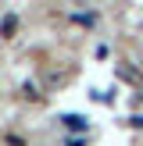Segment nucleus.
Listing matches in <instances>:
<instances>
[{
	"label": "nucleus",
	"instance_id": "obj_1",
	"mask_svg": "<svg viewBox=\"0 0 143 146\" xmlns=\"http://www.w3.org/2000/svg\"><path fill=\"white\" fill-rule=\"evenodd\" d=\"M14 29H18V18H14V14H7V18H4V25H0V36H4V39H11V36H14Z\"/></svg>",
	"mask_w": 143,
	"mask_h": 146
},
{
	"label": "nucleus",
	"instance_id": "obj_2",
	"mask_svg": "<svg viewBox=\"0 0 143 146\" xmlns=\"http://www.w3.org/2000/svg\"><path fill=\"white\" fill-rule=\"evenodd\" d=\"M118 75H122V78H129V82H140V75H136L132 68H118Z\"/></svg>",
	"mask_w": 143,
	"mask_h": 146
}]
</instances>
